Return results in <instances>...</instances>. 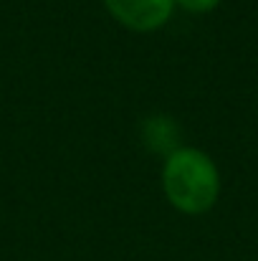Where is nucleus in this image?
<instances>
[{"label": "nucleus", "mask_w": 258, "mask_h": 261, "mask_svg": "<svg viewBox=\"0 0 258 261\" xmlns=\"http://www.w3.org/2000/svg\"><path fill=\"white\" fill-rule=\"evenodd\" d=\"M162 190L175 211L185 216H203L220 198L218 165L208 152L190 145H180L165 158Z\"/></svg>", "instance_id": "f257e3e1"}, {"label": "nucleus", "mask_w": 258, "mask_h": 261, "mask_svg": "<svg viewBox=\"0 0 258 261\" xmlns=\"http://www.w3.org/2000/svg\"><path fill=\"white\" fill-rule=\"evenodd\" d=\"M109 15L134 33H152L170 23L175 0H104Z\"/></svg>", "instance_id": "f03ea898"}, {"label": "nucleus", "mask_w": 258, "mask_h": 261, "mask_svg": "<svg viewBox=\"0 0 258 261\" xmlns=\"http://www.w3.org/2000/svg\"><path fill=\"white\" fill-rule=\"evenodd\" d=\"M142 140L147 145V150L152 152H165V158L180 147V127L177 122L165 117V114H155L150 119H145L142 124Z\"/></svg>", "instance_id": "7ed1b4c3"}, {"label": "nucleus", "mask_w": 258, "mask_h": 261, "mask_svg": "<svg viewBox=\"0 0 258 261\" xmlns=\"http://www.w3.org/2000/svg\"><path fill=\"white\" fill-rule=\"evenodd\" d=\"M223 0H175V8H182L187 13H210Z\"/></svg>", "instance_id": "20e7f679"}]
</instances>
